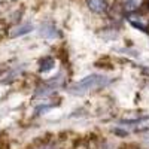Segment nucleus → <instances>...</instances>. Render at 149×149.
<instances>
[{"label":"nucleus","instance_id":"nucleus-1","mask_svg":"<svg viewBox=\"0 0 149 149\" xmlns=\"http://www.w3.org/2000/svg\"><path fill=\"white\" fill-rule=\"evenodd\" d=\"M109 81L103 76H97V74H93V76H88L82 79L79 84L73 85L72 90L74 94H79V93H85V91H90V90H95V88H100V86L107 85Z\"/></svg>","mask_w":149,"mask_h":149},{"label":"nucleus","instance_id":"nucleus-2","mask_svg":"<svg viewBox=\"0 0 149 149\" xmlns=\"http://www.w3.org/2000/svg\"><path fill=\"white\" fill-rule=\"evenodd\" d=\"M88 6L94 12H104L107 8L104 0H88Z\"/></svg>","mask_w":149,"mask_h":149},{"label":"nucleus","instance_id":"nucleus-3","mask_svg":"<svg viewBox=\"0 0 149 149\" xmlns=\"http://www.w3.org/2000/svg\"><path fill=\"white\" fill-rule=\"evenodd\" d=\"M33 27L30 26V24H26V26H21V27H17L15 30L17 31H12V36H21V34H26L31 30Z\"/></svg>","mask_w":149,"mask_h":149},{"label":"nucleus","instance_id":"nucleus-4","mask_svg":"<svg viewBox=\"0 0 149 149\" xmlns=\"http://www.w3.org/2000/svg\"><path fill=\"white\" fill-rule=\"evenodd\" d=\"M40 72H48V70H51L54 67V60L52 58H45L42 63H40Z\"/></svg>","mask_w":149,"mask_h":149}]
</instances>
